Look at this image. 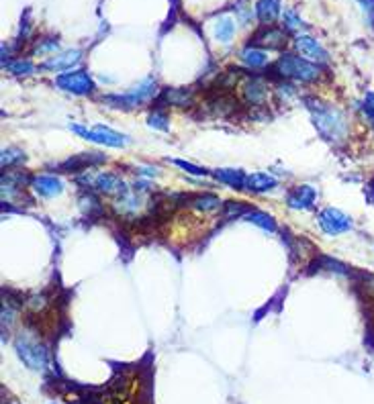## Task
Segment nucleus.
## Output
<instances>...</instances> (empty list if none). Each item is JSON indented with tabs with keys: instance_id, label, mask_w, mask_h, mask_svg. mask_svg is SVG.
<instances>
[{
	"instance_id": "29",
	"label": "nucleus",
	"mask_w": 374,
	"mask_h": 404,
	"mask_svg": "<svg viewBox=\"0 0 374 404\" xmlns=\"http://www.w3.org/2000/svg\"><path fill=\"white\" fill-rule=\"evenodd\" d=\"M172 164H174V166H178V168H182V170H185L187 174H190V176H207V174H209L205 168H201V166H194V164L185 161V159H172Z\"/></svg>"
},
{
	"instance_id": "1",
	"label": "nucleus",
	"mask_w": 374,
	"mask_h": 404,
	"mask_svg": "<svg viewBox=\"0 0 374 404\" xmlns=\"http://www.w3.org/2000/svg\"><path fill=\"white\" fill-rule=\"evenodd\" d=\"M307 103H309L307 109L311 112V121H313L317 133L334 146L343 143L348 139V133H350V125H348L346 114L334 105H328V103H321L315 98H309Z\"/></svg>"
},
{
	"instance_id": "17",
	"label": "nucleus",
	"mask_w": 374,
	"mask_h": 404,
	"mask_svg": "<svg viewBox=\"0 0 374 404\" xmlns=\"http://www.w3.org/2000/svg\"><path fill=\"white\" fill-rule=\"evenodd\" d=\"M213 178L217 182L225 184L229 188H244L248 174L244 170H235V168H223V170H215L213 172Z\"/></svg>"
},
{
	"instance_id": "14",
	"label": "nucleus",
	"mask_w": 374,
	"mask_h": 404,
	"mask_svg": "<svg viewBox=\"0 0 374 404\" xmlns=\"http://www.w3.org/2000/svg\"><path fill=\"white\" fill-rule=\"evenodd\" d=\"M239 94L248 105H262L266 100V86L258 78H246L239 86Z\"/></svg>"
},
{
	"instance_id": "13",
	"label": "nucleus",
	"mask_w": 374,
	"mask_h": 404,
	"mask_svg": "<svg viewBox=\"0 0 374 404\" xmlns=\"http://www.w3.org/2000/svg\"><path fill=\"white\" fill-rule=\"evenodd\" d=\"M90 186H92L96 192H101V194H112V196H119L121 192L127 190L125 182H123L117 174H111V172H101V174H96V176L92 178Z\"/></svg>"
},
{
	"instance_id": "27",
	"label": "nucleus",
	"mask_w": 374,
	"mask_h": 404,
	"mask_svg": "<svg viewBox=\"0 0 374 404\" xmlns=\"http://www.w3.org/2000/svg\"><path fill=\"white\" fill-rule=\"evenodd\" d=\"M162 98H168V103L170 105H187L188 103V92L187 90H182V88H170V90H166L164 94H162Z\"/></svg>"
},
{
	"instance_id": "22",
	"label": "nucleus",
	"mask_w": 374,
	"mask_h": 404,
	"mask_svg": "<svg viewBox=\"0 0 374 404\" xmlns=\"http://www.w3.org/2000/svg\"><path fill=\"white\" fill-rule=\"evenodd\" d=\"M27 159V155L17 149V147H6L2 149V157H0V164H2V170H8V168H15L19 164H23Z\"/></svg>"
},
{
	"instance_id": "21",
	"label": "nucleus",
	"mask_w": 374,
	"mask_h": 404,
	"mask_svg": "<svg viewBox=\"0 0 374 404\" xmlns=\"http://www.w3.org/2000/svg\"><path fill=\"white\" fill-rule=\"evenodd\" d=\"M244 219L248 220V222H252V225H256V227H260L264 231H268V233H276V220L272 219V215H268V213L252 209Z\"/></svg>"
},
{
	"instance_id": "11",
	"label": "nucleus",
	"mask_w": 374,
	"mask_h": 404,
	"mask_svg": "<svg viewBox=\"0 0 374 404\" xmlns=\"http://www.w3.org/2000/svg\"><path fill=\"white\" fill-rule=\"evenodd\" d=\"M295 45H297L300 55H303L305 60L313 62V64H317V62L323 64V62L330 60V55H328V51L321 47V43H319L317 39H313L311 35H297Z\"/></svg>"
},
{
	"instance_id": "24",
	"label": "nucleus",
	"mask_w": 374,
	"mask_h": 404,
	"mask_svg": "<svg viewBox=\"0 0 374 404\" xmlns=\"http://www.w3.org/2000/svg\"><path fill=\"white\" fill-rule=\"evenodd\" d=\"M60 49V43H58V39H53V37H43V39H39L37 45L33 47V53L35 55H56V51Z\"/></svg>"
},
{
	"instance_id": "18",
	"label": "nucleus",
	"mask_w": 374,
	"mask_h": 404,
	"mask_svg": "<svg viewBox=\"0 0 374 404\" xmlns=\"http://www.w3.org/2000/svg\"><path fill=\"white\" fill-rule=\"evenodd\" d=\"M239 58H241V62H244L248 68H254V70L264 68V66L268 64V53H266V49L254 47V45H248V47H244Z\"/></svg>"
},
{
	"instance_id": "4",
	"label": "nucleus",
	"mask_w": 374,
	"mask_h": 404,
	"mask_svg": "<svg viewBox=\"0 0 374 404\" xmlns=\"http://www.w3.org/2000/svg\"><path fill=\"white\" fill-rule=\"evenodd\" d=\"M158 86L155 80L146 78L139 84H135L129 92L125 94H114V96H105L103 103H107L109 107H119V109H137L146 103H150L151 98L155 96Z\"/></svg>"
},
{
	"instance_id": "32",
	"label": "nucleus",
	"mask_w": 374,
	"mask_h": 404,
	"mask_svg": "<svg viewBox=\"0 0 374 404\" xmlns=\"http://www.w3.org/2000/svg\"><path fill=\"white\" fill-rule=\"evenodd\" d=\"M364 194H366V200H368L371 204H374V178L368 182L366 190H364Z\"/></svg>"
},
{
	"instance_id": "9",
	"label": "nucleus",
	"mask_w": 374,
	"mask_h": 404,
	"mask_svg": "<svg viewBox=\"0 0 374 404\" xmlns=\"http://www.w3.org/2000/svg\"><path fill=\"white\" fill-rule=\"evenodd\" d=\"M317 202V190L311 184H300L295 186L289 194H287V204L293 211H309L313 209Z\"/></svg>"
},
{
	"instance_id": "10",
	"label": "nucleus",
	"mask_w": 374,
	"mask_h": 404,
	"mask_svg": "<svg viewBox=\"0 0 374 404\" xmlns=\"http://www.w3.org/2000/svg\"><path fill=\"white\" fill-rule=\"evenodd\" d=\"M80 60H82V51H78V49L56 53L49 60H45L39 66V70H43V72H68V70L74 68L76 64H80Z\"/></svg>"
},
{
	"instance_id": "3",
	"label": "nucleus",
	"mask_w": 374,
	"mask_h": 404,
	"mask_svg": "<svg viewBox=\"0 0 374 404\" xmlns=\"http://www.w3.org/2000/svg\"><path fill=\"white\" fill-rule=\"evenodd\" d=\"M274 72L282 78L297 80V82H315L321 73L317 64L305 60L303 55H293V53H282L274 64Z\"/></svg>"
},
{
	"instance_id": "30",
	"label": "nucleus",
	"mask_w": 374,
	"mask_h": 404,
	"mask_svg": "<svg viewBox=\"0 0 374 404\" xmlns=\"http://www.w3.org/2000/svg\"><path fill=\"white\" fill-rule=\"evenodd\" d=\"M358 2H360L362 10L366 12V23H368V27L374 31V0H358Z\"/></svg>"
},
{
	"instance_id": "23",
	"label": "nucleus",
	"mask_w": 374,
	"mask_h": 404,
	"mask_svg": "<svg viewBox=\"0 0 374 404\" xmlns=\"http://www.w3.org/2000/svg\"><path fill=\"white\" fill-rule=\"evenodd\" d=\"M4 68H6L10 73H15V76H29V73L35 72L33 62H31V60H23V58H19V60H12V62L4 64Z\"/></svg>"
},
{
	"instance_id": "8",
	"label": "nucleus",
	"mask_w": 374,
	"mask_h": 404,
	"mask_svg": "<svg viewBox=\"0 0 374 404\" xmlns=\"http://www.w3.org/2000/svg\"><path fill=\"white\" fill-rule=\"evenodd\" d=\"M250 45L260 47V49H282L287 45V29H278L274 25H264L260 31L254 33Z\"/></svg>"
},
{
	"instance_id": "26",
	"label": "nucleus",
	"mask_w": 374,
	"mask_h": 404,
	"mask_svg": "<svg viewBox=\"0 0 374 404\" xmlns=\"http://www.w3.org/2000/svg\"><path fill=\"white\" fill-rule=\"evenodd\" d=\"M148 125L155 131H168L170 129V123H168V114L164 110H153L150 116H148Z\"/></svg>"
},
{
	"instance_id": "7",
	"label": "nucleus",
	"mask_w": 374,
	"mask_h": 404,
	"mask_svg": "<svg viewBox=\"0 0 374 404\" xmlns=\"http://www.w3.org/2000/svg\"><path fill=\"white\" fill-rule=\"evenodd\" d=\"M56 84L60 90L64 92H72L78 96H84V94H90L96 86H94V80L90 78V73L84 72V70H74V72H64L56 78Z\"/></svg>"
},
{
	"instance_id": "19",
	"label": "nucleus",
	"mask_w": 374,
	"mask_h": 404,
	"mask_svg": "<svg viewBox=\"0 0 374 404\" xmlns=\"http://www.w3.org/2000/svg\"><path fill=\"white\" fill-rule=\"evenodd\" d=\"M190 207L201 213H213L221 209V200L215 194H196V196H190Z\"/></svg>"
},
{
	"instance_id": "15",
	"label": "nucleus",
	"mask_w": 374,
	"mask_h": 404,
	"mask_svg": "<svg viewBox=\"0 0 374 404\" xmlns=\"http://www.w3.org/2000/svg\"><path fill=\"white\" fill-rule=\"evenodd\" d=\"M278 186L276 178L270 176V174H264V172H254V174H248L244 188L254 192V194H264V192H270Z\"/></svg>"
},
{
	"instance_id": "25",
	"label": "nucleus",
	"mask_w": 374,
	"mask_h": 404,
	"mask_svg": "<svg viewBox=\"0 0 374 404\" xmlns=\"http://www.w3.org/2000/svg\"><path fill=\"white\" fill-rule=\"evenodd\" d=\"M252 211V207H248V204H241V202H233V200H227L225 202V211H223V217L225 219H231L233 215L235 217H246L248 213Z\"/></svg>"
},
{
	"instance_id": "2",
	"label": "nucleus",
	"mask_w": 374,
	"mask_h": 404,
	"mask_svg": "<svg viewBox=\"0 0 374 404\" xmlns=\"http://www.w3.org/2000/svg\"><path fill=\"white\" fill-rule=\"evenodd\" d=\"M15 351L21 362L31 369L43 371L49 366V351L43 343H39L37 335L31 331H21L15 339Z\"/></svg>"
},
{
	"instance_id": "20",
	"label": "nucleus",
	"mask_w": 374,
	"mask_h": 404,
	"mask_svg": "<svg viewBox=\"0 0 374 404\" xmlns=\"http://www.w3.org/2000/svg\"><path fill=\"white\" fill-rule=\"evenodd\" d=\"M213 33H215V39L221 41V43H229L233 35H235V23L231 17H221L217 19L215 27H213Z\"/></svg>"
},
{
	"instance_id": "5",
	"label": "nucleus",
	"mask_w": 374,
	"mask_h": 404,
	"mask_svg": "<svg viewBox=\"0 0 374 404\" xmlns=\"http://www.w3.org/2000/svg\"><path fill=\"white\" fill-rule=\"evenodd\" d=\"M70 129L74 131L78 137H82L84 141H90V143H96V146L105 147H125L127 146V137L119 131H112L111 127H105V125H96L92 129L88 127H82V125H70Z\"/></svg>"
},
{
	"instance_id": "31",
	"label": "nucleus",
	"mask_w": 374,
	"mask_h": 404,
	"mask_svg": "<svg viewBox=\"0 0 374 404\" xmlns=\"http://www.w3.org/2000/svg\"><path fill=\"white\" fill-rule=\"evenodd\" d=\"M362 107L368 110H373L374 112V92H366V96H364V103H362Z\"/></svg>"
},
{
	"instance_id": "12",
	"label": "nucleus",
	"mask_w": 374,
	"mask_h": 404,
	"mask_svg": "<svg viewBox=\"0 0 374 404\" xmlns=\"http://www.w3.org/2000/svg\"><path fill=\"white\" fill-rule=\"evenodd\" d=\"M29 186L33 188V192L37 194L39 198H56L64 192V182L58 176H51V174H41V176L31 178Z\"/></svg>"
},
{
	"instance_id": "6",
	"label": "nucleus",
	"mask_w": 374,
	"mask_h": 404,
	"mask_svg": "<svg viewBox=\"0 0 374 404\" xmlns=\"http://www.w3.org/2000/svg\"><path fill=\"white\" fill-rule=\"evenodd\" d=\"M317 222H319V229L325 233V235H343L348 231L354 229V220L350 215H346L343 211H339L336 207H325L317 213Z\"/></svg>"
},
{
	"instance_id": "16",
	"label": "nucleus",
	"mask_w": 374,
	"mask_h": 404,
	"mask_svg": "<svg viewBox=\"0 0 374 404\" xmlns=\"http://www.w3.org/2000/svg\"><path fill=\"white\" fill-rule=\"evenodd\" d=\"M282 12V2L280 0H258L256 2V17L260 19L262 25H272Z\"/></svg>"
},
{
	"instance_id": "28",
	"label": "nucleus",
	"mask_w": 374,
	"mask_h": 404,
	"mask_svg": "<svg viewBox=\"0 0 374 404\" xmlns=\"http://www.w3.org/2000/svg\"><path fill=\"white\" fill-rule=\"evenodd\" d=\"M282 25H284L287 31H299V29H303V21H300V17L295 10H287L282 15Z\"/></svg>"
}]
</instances>
